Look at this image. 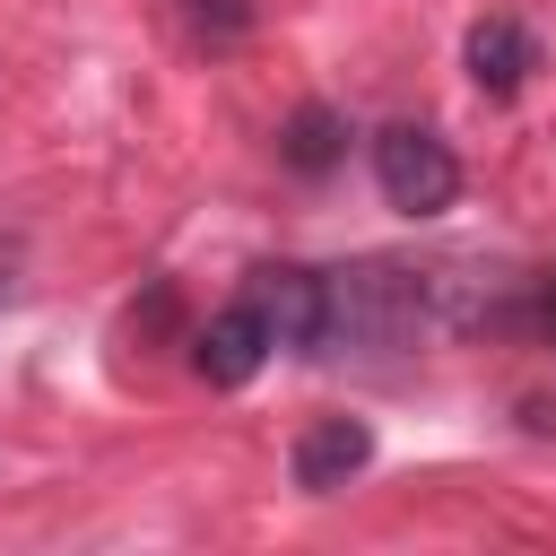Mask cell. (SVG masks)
<instances>
[{
  "mask_svg": "<svg viewBox=\"0 0 556 556\" xmlns=\"http://www.w3.org/2000/svg\"><path fill=\"white\" fill-rule=\"evenodd\" d=\"M478 304L460 295L452 269H417V261H339L321 269V330L313 356H408L434 348L452 330H469Z\"/></svg>",
  "mask_w": 556,
  "mask_h": 556,
  "instance_id": "obj_1",
  "label": "cell"
},
{
  "mask_svg": "<svg viewBox=\"0 0 556 556\" xmlns=\"http://www.w3.org/2000/svg\"><path fill=\"white\" fill-rule=\"evenodd\" d=\"M374 182H382V200H391L400 217H443V208L460 200V156H452L443 130L391 122V130L374 139Z\"/></svg>",
  "mask_w": 556,
  "mask_h": 556,
  "instance_id": "obj_2",
  "label": "cell"
},
{
  "mask_svg": "<svg viewBox=\"0 0 556 556\" xmlns=\"http://www.w3.org/2000/svg\"><path fill=\"white\" fill-rule=\"evenodd\" d=\"M269 356H278V339H269V321H261L252 295H235L226 313H208V321L191 330V374H200L208 391H243Z\"/></svg>",
  "mask_w": 556,
  "mask_h": 556,
  "instance_id": "obj_3",
  "label": "cell"
},
{
  "mask_svg": "<svg viewBox=\"0 0 556 556\" xmlns=\"http://www.w3.org/2000/svg\"><path fill=\"white\" fill-rule=\"evenodd\" d=\"M243 295L261 304V321H269L278 348L313 356V330H321V269H304V261H269V269L243 278Z\"/></svg>",
  "mask_w": 556,
  "mask_h": 556,
  "instance_id": "obj_4",
  "label": "cell"
},
{
  "mask_svg": "<svg viewBox=\"0 0 556 556\" xmlns=\"http://www.w3.org/2000/svg\"><path fill=\"white\" fill-rule=\"evenodd\" d=\"M365 460H374V426H365V417H313V426L295 434V452H287V478H295L304 495H339Z\"/></svg>",
  "mask_w": 556,
  "mask_h": 556,
  "instance_id": "obj_5",
  "label": "cell"
},
{
  "mask_svg": "<svg viewBox=\"0 0 556 556\" xmlns=\"http://www.w3.org/2000/svg\"><path fill=\"white\" fill-rule=\"evenodd\" d=\"M460 61H469L478 96H521L530 70H539V35H530L521 17H478L469 43H460Z\"/></svg>",
  "mask_w": 556,
  "mask_h": 556,
  "instance_id": "obj_6",
  "label": "cell"
},
{
  "mask_svg": "<svg viewBox=\"0 0 556 556\" xmlns=\"http://www.w3.org/2000/svg\"><path fill=\"white\" fill-rule=\"evenodd\" d=\"M278 165L304 174V182L339 174V165H348V113H339V104H295V113L278 122Z\"/></svg>",
  "mask_w": 556,
  "mask_h": 556,
  "instance_id": "obj_7",
  "label": "cell"
},
{
  "mask_svg": "<svg viewBox=\"0 0 556 556\" xmlns=\"http://www.w3.org/2000/svg\"><path fill=\"white\" fill-rule=\"evenodd\" d=\"M174 9H182V26L200 43H243L252 17H261V0H174Z\"/></svg>",
  "mask_w": 556,
  "mask_h": 556,
  "instance_id": "obj_8",
  "label": "cell"
},
{
  "mask_svg": "<svg viewBox=\"0 0 556 556\" xmlns=\"http://www.w3.org/2000/svg\"><path fill=\"white\" fill-rule=\"evenodd\" d=\"M9 295H17V252L0 243V304H9Z\"/></svg>",
  "mask_w": 556,
  "mask_h": 556,
  "instance_id": "obj_9",
  "label": "cell"
}]
</instances>
